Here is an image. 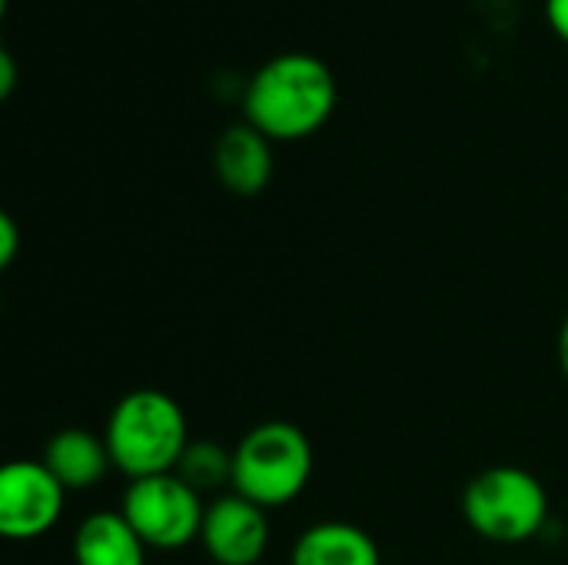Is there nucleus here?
Instances as JSON below:
<instances>
[{
	"label": "nucleus",
	"instance_id": "39448f33",
	"mask_svg": "<svg viewBox=\"0 0 568 565\" xmlns=\"http://www.w3.org/2000/svg\"><path fill=\"white\" fill-rule=\"evenodd\" d=\"M120 513L150 549L173 553L200 543L206 506L200 493L186 486L176 473H163L150 480H133L123 490Z\"/></svg>",
	"mask_w": 568,
	"mask_h": 565
},
{
	"label": "nucleus",
	"instance_id": "f03ea898",
	"mask_svg": "<svg viewBox=\"0 0 568 565\" xmlns=\"http://www.w3.org/2000/svg\"><path fill=\"white\" fill-rule=\"evenodd\" d=\"M103 440L113 470L130 483L176 473L180 456L193 443L183 406L163 390H130L120 396L106 416Z\"/></svg>",
	"mask_w": 568,
	"mask_h": 565
},
{
	"label": "nucleus",
	"instance_id": "6e6552de",
	"mask_svg": "<svg viewBox=\"0 0 568 565\" xmlns=\"http://www.w3.org/2000/svg\"><path fill=\"white\" fill-rule=\"evenodd\" d=\"M213 173L233 196H260L273 180V140L246 120L226 127L213 143Z\"/></svg>",
	"mask_w": 568,
	"mask_h": 565
},
{
	"label": "nucleus",
	"instance_id": "423d86ee",
	"mask_svg": "<svg viewBox=\"0 0 568 565\" xmlns=\"http://www.w3.org/2000/svg\"><path fill=\"white\" fill-rule=\"evenodd\" d=\"M67 506L63 483L43 460H13L0 470V533L10 543H33L47 536Z\"/></svg>",
	"mask_w": 568,
	"mask_h": 565
},
{
	"label": "nucleus",
	"instance_id": "4468645a",
	"mask_svg": "<svg viewBox=\"0 0 568 565\" xmlns=\"http://www.w3.org/2000/svg\"><path fill=\"white\" fill-rule=\"evenodd\" d=\"M546 23L568 47V0H546Z\"/></svg>",
	"mask_w": 568,
	"mask_h": 565
},
{
	"label": "nucleus",
	"instance_id": "20e7f679",
	"mask_svg": "<svg viewBox=\"0 0 568 565\" xmlns=\"http://www.w3.org/2000/svg\"><path fill=\"white\" fill-rule=\"evenodd\" d=\"M469 529L496 546H523L549 523V493L523 466H489L463 493Z\"/></svg>",
	"mask_w": 568,
	"mask_h": 565
},
{
	"label": "nucleus",
	"instance_id": "1a4fd4ad",
	"mask_svg": "<svg viewBox=\"0 0 568 565\" xmlns=\"http://www.w3.org/2000/svg\"><path fill=\"white\" fill-rule=\"evenodd\" d=\"M43 466L63 483L67 493H83V490H93L106 476L113 460H110L103 436L80 430V426H67L47 440Z\"/></svg>",
	"mask_w": 568,
	"mask_h": 565
},
{
	"label": "nucleus",
	"instance_id": "9d476101",
	"mask_svg": "<svg viewBox=\"0 0 568 565\" xmlns=\"http://www.w3.org/2000/svg\"><path fill=\"white\" fill-rule=\"evenodd\" d=\"M146 543L116 513H93L73 533V563L77 565H146Z\"/></svg>",
	"mask_w": 568,
	"mask_h": 565
},
{
	"label": "nucleus",
	"instance_id": "9b49d317",
	"mask_svg": "<svg viewBox=\"0 0 568 565\" xmlns=\"http://www.w3.org/2000/svg\"><path fill=\"white\" fill-rule=\"evenodd\" d=\"M290 565H383V559H379V546L366 529L329 519L310 526L296 539Z\"/></svg>",
	"mask_w": 568,
	"mask_h": 565
},
{
	"label": "nucleus",
	"instance_id": "f3484780",
	"mask_svg": "<svg viewBox=\"0 0 568 565\" xmlns=\"http://www.w3.org/2000/svg\"><path fill=\"white\" fill-rule=\"evenodd\" d=\"M516 565H529V563H516Z\"/></svg>",
	"mask_w": 568,
	"mask_h": 565
},
{
	"label": "nucleus",
	"instance_id": "2eb2a0df",
	"mask_svg": "<svg viewBox=\"0 0 568 565\" xmlns=\"http://www.w3.org/2000/svg\"><path fill=\"white\" fill-rule=\"evenodd\" d=\"M13 80H17V63H13V57L3 50V53H0V97H3V100L13 93Z\"/></svg>",
	"mask_w": 568,
	"mask_h": 565
},
{
	"label": "nucleus",
	"instance_id": "7ed1b4c3",
	"mask_svg": "<svg viewBox=\"0 0 568 565\" xmlns=\"http://www.w3.org/2000/svg\"><path fill=\"white\" fill-rule=\"evenodd\" d=\"M316 456L310 436L286 420L253 426L233 450V493L270 509L300 500L313 480Z\"/></svg>",
	"mask_w": 568,
	"mask_h": 565
},
{
	"label": "nucleus",
	"instance_id": "0eeeda50",
	"mask_svg": "<svg viewBox=\"0 0 568 565\" xmlns=\"http://www.w3.org/2000/svg\"><path fill=\"white\" fill-rule=\"evenodd\" d=\"M200 546L216 565H256L270 549V519L266 509L226 493L206 506Z\"/></svg>",
	"mask_w": 568,
	"mask_h": 565
},
{
	"label": "nucleus",
	"instance_id": "f8f14e48",
	"mask_svg": "<svg viewBox=\"0 0 568 565\" xmlns=\"http://www.w3.org/2000/svg\"><path fill=\"white\" fill-rule=\"evenodd\" d=\"M176 476L193 486L200 496L233 486V450L210 443V440H196L186 446V453L176 463Z\"/></svg>",
	"mask_w": 568,
	"mask_h": 565
},
{
	"label": "nucleus",
	"instance_id": "ddd939ff",
	"mask_svg": "<svg viewBox=\"0 0 568 565\" xmlns=\"http://www.w3.org/2000/svg\"><path fill=\"white\" fill-rule=\"evenodd\" d=\"M20 253V230L10 213H0V266L7 270Z\"/></svg>",
	"mask_w": 568,
	"mask_h": 565
},
{
	"label": "nucleus",
	"instance_id": "dca6fc26",
	"mask_svg": "<svg viewBox=\"0 0 568 565\" xmlns=\"http://www.w3.org/2000/svg\"><path fill=\"white\" fill-rule=\"evenodd\" d=\"M556 356H559V370H562V376L568 380V316L562 320V330H559V350H556Z\"/></svg>",
	"mask_w": 568,
	"mask_h": 565
},
{
	"label": "nucleus",
	"instance_id": "f257e3e1",
	"mask_svg": "<svg viewBox=\"0 0 568 565\" xmlns=\"http://www.w3.org/2000/svg\"><path fill=\"white\" fill-rule=\"evenodd\" d=\"M339 100L336 77L326 60L290 50L256 67L243 90L246 123L273 143H293L320 133Z\"/></svg>",
	"mask_w": 568,
	"mask_h": 565
}]
</instances>
